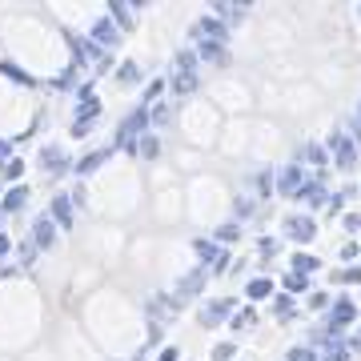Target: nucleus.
Wrapping results in <instances>:
<instances>
[{
	"label": "nucleus",
	"mask_w": 361,
	"mask_h": 361,
	"mask_svg": "<svg viewBox=\"0 0 361 361\" xmlns=\"http://www.w3.org/2000/svg\"><path fill=\"white\" fill-rule=\"evenodd\" d=\"M269 289H273L269 281H253V285H249V297H257V301H261V297H269Z\"/></svg>",
	"instance_id": "obj_13"
},
{
	"label": "nucleus",
	"mask_w": 361,
	"mask_h": 361,
	"mask_svg": "<svg viewBox=\"0 0 361 361\" xmlns=\"http://www.w3.org/2000/svg\"><path fill=\"white\" fill-rule=\"evenodd\" d=\"M289 265H293V273H301V277H310L313 269H322V261L313 257V253H301V249L293 253V261H289Z\"/></svg>",
	"instance_id": "obj_7"
},
{
	"label": "nucleus",
	"mask_w": 361,
	"mask_h": 361,
	"mask_svg": "<svg viewBox=\"0 0 361 361\" xmlns=\"http://www.w3.org/2000/svg\"><path fill=\"white\" fill-rule=\"evenodd\" d=\"M325 361H349V341L345 337H337V334L325 337Z\"/></svg>",
	"instance_id": "obj_5"
},
{
	"label": "nucleus",
	"mask_w": 361,
	"mask_h": 361,
	"mask_svg": "<svg viewBox=\"0 0 361 361\" xmlns=\"http://www.w3.org/2000/svg\"><path fill=\"white\" fill-rule=\"evenodd\" d=\"M161 361H177V349H165V353H161Z\"/></svg>",
	"instance_id": "obj_20"
},
{
	"label": "nucleus",
	"mask_w": 361,
	"mask_h": 361,
	"mask_svg": "<svg viewBox=\"0 0 361 361\" xmlns=\"http://www.w3.org/2000/svg\"><path fill=\"white\" fill-rule=\"evenodd\" d=\"M341 257H357V241H345L341 245Z\"/></svg>",
	"instance_id": "obj_19"
},
{
	"label": "nucleus",
	"mask_w": 361,
	"mask_h": 361,
	"mask_svg": "<svg viewBox=\"0 0 361 361\" xmlns=\"http://www.w3.org/2000/svg\"><path fill=\"white\" fill-rule=\"evenodd\" d=\"M273 313H277V317H293V297H277V301H273Z\"/></svg>",
	"instance_id": "obj_11"
},
{
	"label": "nucleus",
	"mask_w": 361,
	"mask_h": 361,
	"mask_svg": "<svg viewBox=\"0 0 361 361\" xmlns=\"http://www.w3.org/2000/svg\"><path fill=\"white\" fill-rule=\"evenodd\" d=\"M329 149H334V165L337 169H353V165H357V145H353V137H349V133L334 129Z\"/></svg>",
	"instance_id": "obj_1"
},
{
	"label": "nucleus",
	"mask_w": 361,
	"mask_h": 361,
	"mask_svg": "<svg viewBox=\"0 0 361 361\" xmlns=\"http://www.w3.org/2000/svg\"><path fill=\"white\" fill-rule=\"evenodd\" d=\"M334 277V285H361V265H345V269L329 273Z\"/></svg>",
	"instance_id": "obj_8"
},
{
	"label": "nucleus",
	"mask_w": 361,
	"mask_h": 361,
	"mask_svg": "<svg viewBox=\"0 0 361 361\" xmlns=\"http://www.w3.org/2000/svg\"><path fill=\"white\" fill-rule=\"evenodd\" d=\"M305 161H313V165H322V161H325V149H317V145H310V149H305Z\"/></svg>",
	"instance_id": "obj_14"
},
{
	"label": "nucleus",
	"mask_w": 361,
	"mask_h": 361,
	"mask_svg": "<svg viewBox=\"0 0 361 361\" xmlns=\"http://www.w3.org/2000/svg\"><path fill=\"white\" fill-rule=\"evenodd\" d=\"M285 289H289V293H305V289H310V277H301V273H289V277H285Z\"/></svg>",
	"instance_id": "obj_10"
},
{
	"label": "nucleus",
	"mask_w": 361,
	"mask_h": 361,
	"mask_svg": "<svg viewBox=\"0 0 361 361\" xmlns=\"http://www.w3.org/2000/svg\"><path fill=\"white\" fill-rule=\"evenodd\" d=\"M357 125H361V104H357Z\"/></svg>",
	"instance_id": "obj_22"
},
{
	"label": "nucleus",
	"mask_w": 361,
	"mask_h": 361,
	"mask_svg": "<svg viewBox=\"0 0 361 361\" xmlns=\"http://www.w3.org/2000/svg\"><path fill=\"white\" fill-rule=\"evenodd\" d=\"M325 301H329L325 293H313V297H310V310H325Z\"/></svg>",
	"instance_id": "obj_18"
},
{
	"label": "nucleus",
	"mask_w": 361,
	"mask_h": 361,
	"mask_svg": "<svg viewBox=\"0 0 361 361\" xmlns=\"http://www.w3.org/2000/svg\"><path fill=\"white\" fill-rule=\"evenodd\" d=\"M229 305H233V301H213V305H209V310L201 313V317H205V322L213 325V322H221V317H225V313H229Z\"/></svg>",
	"instance_id": "obj_9"
},
{
	"label": "nucleus",
	"mask_w": 361,
	"mask_h": 361,
	"mask_svg": "<svg viewBox=\"0 0 361 361\" xmlns=\"http://www.w3.org/2000/svg\"><path fill=\"white\" fill-rule=\"evenodd\" d=\"M217 237H221V241H233V237H241V229H237V225H221Z\"/></svg>",
	"instance_id": "obj_15"
},
{
	"label": "nucleus",
	"mask_w": 361,
	"mask_h": 361,
	"mask_svg": "<svg viewBox=\"0 0 361 361\" xmlns=\"http://www.w3.org/2000/svg\"><path fill=\"white\" fill-rule=\"evenodd\" d=\"M349 349H361V325H357V337H353V345Z\"/></svg>",
	"instance_id": "obj_21"
},
{
	"label": "nucleus",
	"mask_w": 361,
	"mask_h": 361,
	"mask_svg": "<svg viewBox=\"0 0 361 361\" xmlns=\"http://www.w3.org/2000/svg\"><path fill=\"white\" fill-rule=\"evenodd\" d=\"M357 322V305L349 301V297H337L334 301V313H329V334H341L345 325Z\"/></svg>",
	"instance_id": "obj_3"
},
{
	"label": "nucleus",
	"mask_w": 361,
	"mask_h": 361,
	"mask_svg": "<svg viewBox=\"0 0 361 361\" xmlns=\"http://www.w3.org/2000/svg\"><path fill=\"white\" fill-rule=\"evenodd\" d=\"M289 361H317V353L305 345H297V349H289Z\"/></svg>",
	"instance_id": "obj_12"
},
{
	"label": "nucleus",
	"mask_w": 361,
	"mask_h": 361,
	"mask_svg": "<svg viewBox=\"0 0 361 361\" xmlns=\"http://www.w3.org/2000/svg\"><path fill=\"white\" fill-rule=\"evenodd\" d=\"M341 205H345V193H334V197H329V213H341Z\"/></svg>",
	"instance_id": "obj_17"
},
{
	"label": "nucleus",
	"mask_w": 361,
	"mask_h": 361,
	"mask_svg": "<svg viewBox=\"0 0 361 361\" xmlns=\"http://www.w3.org/2000/svg\"><path fill=\"white\" fill-rule=\"evenodd\" d=\"M345 229L349 233H361V213H345Z\"/></svg>",
	"instance_id": "obj_16"
},
{
	"label": "nucleus",
	"mask_w": 361,
	"mask_h": 361,
	"mask_svg": "<svg viewBox=\"0 0 361 361\" xmlns=\"http://www.w3.org/2000/svg\"><path fill=\"white\" fill-rule=\"evenodd\" d=\"M357 13H361V4H357Z\"/></svg>",
	"instance_id": "obj_23"
},
{
	"label": "nucleus",
	"mask_w": 361,
	"mask_h": 361,
	"mask_svg": "<svg viewBox=\"0 0 361 361\" xmlns=\"http://www.w3.org/2000/svg\"><path fill=\"white\" fill-rule=\"evenodd\" d=\"M301 185H305V169H301V165H289V169L281 173V185H277V189H281V193H297Z\"/></svg>",
	"instance_id": "obj_6"
},
{
	"label": "nucleus",
	"mask_w": 361,
	"mask_h": 361,
	"mask_svg": "<svg viewBox=\"0 0 361 361\" xmlns=\"http://www.w3.org/2000/svg\"><path fill=\"white\" fill-rule=\"evenodd\" d=\"M285 237H289V241H301V245H305V241H313V237H317V221L305 217V213H297V217L285 221Z\"/></svg>",
	"instance_id": "obj_2"
},
{
	"label": "nucleus",
	"mask_w": 361,
	"mask_h": 361,
	"mask_svg": "<svg viewBox=\"0 0 361 361\" xmlns=\"http://www.w3.org/2000/svg\"><path fill=\"white\" fill-rule=\"evenodd\" d=\"M322 177H325V173H317V177H310V180H305V185H301V189H297V201H305V205H322V201H325V197H322Z\"/></svg>",
	"instance_id": "obj_4"
}]
</instances>
